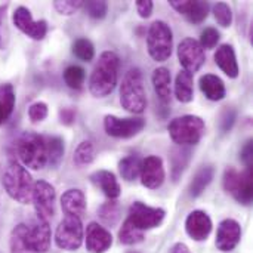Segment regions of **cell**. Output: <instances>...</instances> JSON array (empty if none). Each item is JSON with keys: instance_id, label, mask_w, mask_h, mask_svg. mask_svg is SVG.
<instances>
[{"instance_id": "obj_1", "label": "cell", "mask_w": 253, "mask_h": 253, "mask_svg": "<svg viewBox=\"0 0 253 253\" xmlns=\"http://www.w3.org/2000/svg\"><path fill=\"white\" fill-rule=\"evenodd\" d=\"M117 77H119V56L111 50L102 52L89 79L90 93L95 98L108 96L117 84Z\"/></svg>"}, {"instance_id": "obj_2", "label": "cell", "mask_w": 253, "mask_h": 253, "mask_svg": "<svg viewBox=\"0 0 253 253\" xmlns=\"http://www.w3.org/2000/svg\"><path fill=\"white\" fill-rule=\"evenodd\" d=\"M1 184L10 199L21 205H27L31 202L33 196V181L27 169L18 163L16 160H9L4 168Z\"/></svg>"}, {"instance_id": "obj_3", "label": "cell", "mask_w": 253, "mask_h": 253, "mask_svg": "<svg viewBox=\"0 0 253 253\" xmlns=\"http://www.w3.org/2000/svg\"><path fill=\"white\" fill-rule=\"evenodd\" d=\"M120 104L125 110L141 114L147 108V95L139 68H130L120 84Z\"/></svg>"}, {"instance_id": "obj_4", "label": "cell", "mask_w": 253, "mask_h": 253, "mask_svg": "<svg viewBox=\"0 0 253 253\" xmlns=\"http://www.w3.org/2000/svg\"><path fill=\"white\" fill-rule=\"evenodd\" d=\"M172 141L178 145H196L205 135L206 125L203 119L193 114H185L173 119L168 126Z\"/></svg>"}, {"instance_id": "obj_5", "label": "cell", "mask_w": 253, "mask_h": 253, "mask_svg": "<svg viewBox=\"0 0 253 253\" xmlns=\"http://www.w3.org/2000/svg\"><path fill=\"white\" fill-rule=\"evenodd\" d=\"M16 154L24 166L34 170L43 169L47 163L44 138L33 132L22 133L16 142Z\"/></svg>"}, {"instance_id": "obj_6", "label": "cell", "mask_w": 253, "mask_h": 253, "mask_svg": "<svg viewBox=\"0 0 253 253\" xmlns=\"http://www.w3.org/2000/svg\"><path fill=\"white\" fill-rule=\"evenodd\" d=\"M147 46L150 56L157 62H165L172 55L173 34L165 21H154L150 25L147 36Z\"/></svg>"}, {"instance_id": "obj_7", "label": "cell", "mask_w": 253, "mask_h": 253, "mask_svg": "<svg viewBox=\"0 0 253 253\" xmlns=\"http://www.w3.org/2000/svg\"><path fill=\"white\" fill-rule=\"evenodd\" d=\"M252 169L239 172L234 168H227L224 172V188L239 203L249 206L252 203Z\"/></svg>"}, {"instance_id": "obj_8", "label": "cell", "mask_w": 253, "mask_h": 253, "mask_svg": "<svg viewBox=\"0 0 253 253\" xmlns=\"http://www.w3.org/2000/svg\"><path fill=\"white\" fill-rule=\"evenodd\" d=\"M165 215L166 212L160 208H151V206H147L145 203L135 202L129 208V215L126 221L130 225H133L136 230L144 233L145 230H153L159 227L163 222Z\"/></svg>"}, {"instance_id": "obj_9", "label": "cell", "mask_w": 253, "mask_h": 253, "mask_svg": "<svg viewBox=\"0 0 253 253\" xmlns=\"http://www.w3.org/2000/svg\"><path fill=\"white\" fill-rule=\"evenodd\" d=\"M55 242L62 251H77L83 243L82 219L76 216H65L56 228Z\"/></svg>"}, {"instance_id": "obj_10", "label": "cell", "mask_w": 253, "mask_h": 253, "mask_svg": "<svg viewBox=\"0 0 253 253\" xmlns=\"http://www.w3.org/2000/svg\"><path fill=\"white\" fill-rule=\"evenodd\" d=\"M55 188L46 181H37L33 185L31 200L37 213V219L49 222L55 215Z\"/></svg>"}, {"instance_id": "obj_11", "label": "cell", "mask_w": 253, "mask_h": 253, "mask_svg": "<svg viewBox=\"0 0 253 253\" xmlns=\"http://www.w3.org/2000/svg\"><path fill=\"white\" fill-rule=\"evenodd\" d=\"M178 58H179L181 65L184 67V71H188L191 74L199 71L206 61L205 49L200 46L197 40L191 37H187L179 43Z\"/></svg>"}, {"instance_id": "obj_12", "label": "cell", "mask_w": 253, "mask_h": 253, "mask_svg": "<svg viewBox=\"0 0 253 253\" xmlns=\"http://www.w3.org/2000/svg\"><path fill=\"white\" fill-rule=\"evenodd\" d=\"M145 127L144 119H119L116 116H105L104 129L113 138H132Z\"/></svg>"}, {"instance_id": "obj_13", "label": "cell", "mask_w": 253, "mask_h": 253, "mask_svg": "<svg viewBox=\"0 0 253 253\" xmlns=\"http://www.w3.org/2000/svg\"><path fill=\"white\" fill-rule=\"evenodd\" d=\"M12 21L19 31H22L33 40H42V39H44V36L47 33L46 21H43V19L34 21L31 16V12L25 6H19L15 9Z\"/></svg>"}, {"instance_id": "obj_14", "label": "cell", "mask_w": 253, "mask_h": 253, "mask_svg": "<svg viewBox=\"0 0 253 253\" xmlns=\"http://www.w3.org/2000/svg\"><path fill=\"white\" fill-rule=\"evenodd\" d=\"M141 182L144 187L150 190H156L162 187L165 182V168L163 162L157 156H148L141 162V170H139Z\"/></svg>"}, {"instance_id": "obj_15", "label": "cell", "mask_w": 253, "mask_h": 253, "mask_svg": "<svg viewBox=\"0 0 253 253\" xmlns=\"http://www.w3.org/2000/svg\"><path fill=\"white\" fill-rule=\"evenodd\" d=\"M50 248V227L49 222L37 219V222L27 231V249L33 253H46Z\"/></svg>"}, {"instance_id": "obj_16", "label": "cell", "mask_w": 253, "mask_h": 253, "mask_svg": "<svg viewBox=\"0 0 253 253\" xmlns=\"http://www.w3.org/2000/svg\"><path fill=\"white\" fill-rule=\"evenodd\" d=\"M242 239V227L234 219H224L216 233V248L222 252H231Z\"/></svg>"}, {"instance_id": "obj_17", "label": "cell", "mask_w": 253, "mask_h": 253, "mask_svg": "<svg viewBox=\"0 0 253 253\" xmlns=\"http://www.w3.org/2000/svg\"><path fill=\"white\" fill-rule=\"evenodd\" d=\"M185 231L194 242H203L212 233V221L203 211H194L185 221Z\"/></svg>"}, {"instance_id": "obj_18", "label": "cell", "mask_w": 253, "mask_h": 253, "mask_svg": "<svg viewBox=\"0 0 253 253\" xmlns=\"http://www.w3.org/2000/svg\"><path fill=\"white\" fill-rule=\"evenodd\" d=\"M113 245V237L108 230L96 222H90L86 228V249L90 253L107 252Z\"/></svg>"}, {"instance_id": "obj_19", "label": "cell", "mask_w": 253, "mask_h": 253, "mask_svg": "<svg viewBox=\"0 0 253 253\" xmlns=\"http://www.w3.org/2000/svg\"><path fill=\"white\" fill-rule=\"evenodd\" d=\"M169 3L176 12L182 13L190 22H194V24H199V22L205 21L208 18V13H209V3L208 1H200V0L199 1L170 0Z\"/></svg>"}, {"instance_id": "obj_20", "label": "cell", "mask_w": 253, "mask_h": 253, "mask_svg": "<svg viewBox=\"0 0 253 253\" xmlns=\"http://www.w3.org/2000/svg\"><path fill=\"white\" fill-rule=\"evenodd\" d=\"M61 206L67 216L82 218L86 211V197L82 190H67L61 197Z\"/></svg>"}, {"instance_id": "obj_21", "label": "cell", "mask_w": 253, "mask_h": 253, "mask_svg": "<svg viewBox=\"0 0 253 253\" xmlns=\"http://www.w3.org/2000/svg\"><path fill=\"white\" fill-rule=\"evenodd\" d=\"M90 181L110 199L116 200L122 194V188L119 181L116 179V175L108 170H98L90 175Z\"/></svg>"}, {"instance_id": "obj_22", "label": "cell", "mask_w": 253, "mask_h": 253, "mask_svg": "<svg viewBox=\"0 0 253 253\" xmlns=\"http://www.w3.org/2000/svg\"><path fill=\"white\" fill-rule=\"evenodd\" d=\"M215 62L228 77L236 79L239 76V64H237L234 47L231 44H221L216 49Z\"/></svg>"}, {"instance_id": "obj_23", "label": "cell", "mask_w": 253, "mask_h": 253, "mask_svg": "<svg viewBox=\"0 0 253 253\" xmlns=\"http://www.w3.org/2000/svg\"><path fill=\"white\" fill-rule=\"evenodd\" d=\"M200 89L205 93V96L211 101H221L224 99L227 90L225 84L221 80V77L215 74H205L200 77Z\"/></svg>"}, {"instance_id": "obj_24", "label": "cell", "mask_w": 253, "mask_h": 253, "mask_svg": "<svg viewBox=\"0 0 253 253\" xmlns=\"http://www.w3.org/2000/svg\"><path fill=\"white\" fill-rule=\"evenodd\" d=\"M153 86L163 104L170 102V71L165 67H159L153 71Z\"/></svg>"}, {"instance_id": "obj_25", "label": "cell", "mask_w": 253, "mask_h": 253, "mask_svg": "<svg viewBox=\"0 0 253 253\" xmlns=\"http://www.w3.org/2000/svg\"><path fill=\"white\" fill-rule=\"evenodd\" d=\"M193 74L188 71H179L175 79V95L178 101L181 102H190L193 101Z\"/></svg>"}, {"instance_id": "obj_26", "label": "cell", "mask_w": 253, "mask_h": 253, "mask_svg": "<svg viewBox=\"0 0 253 253\" xmlns=\"http://www.w3.org/2000/svg\"><path fill=\"white\" fill-rule=\"evenodd\" d=\"M215 175V170L212 166H205L202 168L193 178L191 184H190V196L191 197H199L203 194V191L208 188V185L212 182Z\"/></svg>"}, {"instance_id": "obj_27", "label": "cell", "mask_w": 253, "mask_h": 253, "mask_svg": "<svg viewBox=\"0 0 253 253\" xmlns=\"http://www.w3.org/2000/svg\"><path fill=\"white\" fill-rule=\"evenodd\" d=\"M15 107V90L13 86L6 83L0 84V125L9 120Z\"/></svg>"}, {"instance_id": "obj_28", "label": "cell", "mask_w": 253, "mask_h": 253, "mask_svg": "<svg viewBox=\"0 0 253 253\" xmlns=\"http://www.w3.org/2000/svg\"><path fill=\"white\" fill-rule=\"evenodd\" d=\"M46 142V156L50 168H58L64 159V141L59 136H49Z\"/></svg>"}, {"instance_id": "obj_29", "label": "cell", "mask_w": 253, "mask_h": 253, "mask_svg": "<svg viewBox=\"0 0 253 253\" xmlns=\"http://www.w3.org/2000/svg\"><path fill=\"white\" fill-rule=\"evenodd\" d=\"M141 159L138 156H127L120 160L119 163V170L123 179L126 181H135L139 176L141 170Z\"/></svg>"}, {"instance_id": "obj_30", "label": "cell", "mask_w": 253, "mask_h": 253, "mask_svg": "<svg viewBox=\"0 0 253 253\" xmlns=\"http://www.w3.org/2000/svg\"><path fill=\"white\" fill-rule=\"evenodd\" d=\"M27 231H28V227L24 225V224H19L12 230L10 240H9L10 253H28V249H27Z\"/></svg>"}, {"instance_id": "obj_31", "label": "cell", "mask_w": 253, "mask_h": 253, "mask_svg": "<svg viewBox=\"0 0 253 253\" xmlns=\"http://www.w3.org/2000/svg\"><path fill=\"white\" fill-rule=\"evenodd\" d=\"M95 159V147L92 141H82L74 151V163L82 168L90 165Z\"/></svg>"}, {"instance_id": "obj_32", "label": "cell", "mask_w": 253, "mask_h": 253, "mask_svg": "<svg viewBox=\"0 0 253 253\" xmlns=\"http://www.w3.org/2000/svg\"><path fill=\"white\" fill-rule=\"evenodd\" d=\"M119 240L123 245L132 246V245H138L144 240V233L136 230L133 225H130L127 221L123 222L120 231H119Z\"/></svg>"}, {"instance_id": "obj_33", "label": "cell", "mask_w": 253, "mask_h": 253, "mask_svg": "<svg viewBox=\"0 0 253 253\" xmlns=\"http://www.w3.org/2000/svg\"><path fill=\"white\" fill-rule=\"evenodd\" d=\"M64 82L71 89H80L84 83V70L79 65H70L64 71Z\"/></svg>"}, {"instance_id": "obj_34", "label": "cell", "mask_w": 253, "mask_h": 253, "mask_svg": "<svg viewBox=\"0 0 253 253\" xmlns=\"http://www.w3.org/2000/svg\"><path fill=\"white\" fill-rule=\"evenodd\" d=\"M188 160H190V151L188 150L179 148V150L173 151V156H172V176H173V181H178V178L182 175L184 169L188 165Z\"/></svg>"}, {"instance_id": "obj_35", "label": "cell", "mask_w": 253, "mask_h": 253, "mask_svg": "<svg viewBox=\"0 0 253 253\" xmlns=\"http://www.w3.org/2000/svg\"><path fill=\"white\" fill-rule=\"evenodd\" d=\"M99 218L107 224V225H116L120 219V205L117 202H108L104 203L99 208Z\"/></svg>"}, {"instance_id": "obj_36", "label": "cell", "mask_w": 253, "mask_h": 253, "mask_svg": "<svg viewBox=\"0 0 253 253\" xmlns=\"http://www.w3.org/2000/svg\"><path fill=\"white\" fill-rule=\"evenodd\" d=\"M73 53L82 61H92L95 56V47L87 39H77L73 43Z\"/></svg>"}, {"instance_id": "obj_37", "label": "cell", "mask_w": 253, "mask_h": 253, "mask_svg": "<svg viewBox=\"0 0 253 253\" xmlns=\"http://www.w3.org/2000/svg\"><path fill=\"white\" fill-rule=\"evenodd\" d=\"M213 15H215V19L216 22L221 25V27H230L231 22H233V10L231 7L224 3V1H219L213 6Z\"/></svg>"}, {"instance_id": "obj_38", "label": "cell", "mask_w": 253, "mask_h": 253, "mask_svg": "<svg viewBox=\"0 0 253 253\" xmlns=\"http://www.w3.org/2000/svg\"><path fill=\"white\" fill-rule=\"evenodd\" d=\"M82 7H84L86 13L90 18H93V19H102V18H105V15L108 12V4L104 0H99V1H95V0H92V1H83V6Z\"/></svg>"}, {"instance_id": "obj_39", "label": "cell", "mask_w": 253, "mask_h": 253, "mask_svg": "<svg viewBox=\"0 0 253 253\" xmlns=\"http://www.w3.org/2000/svg\"><path fill=\"white\" fill-rule=\"evenodd\" d=\"M218 42H219V31L216 28L209 27V28H205L202 31L199 43L203 49H213Z\"/></svg>"}, {"instance_id": "obj_40", "label": "cell", "mask_w": 253, "mask_h": 253, "mask_svg": "<svg viewBox=\"0 0 253 253\" xmlns=\"http://www.w3.org/2000/svg\"><path fill=\"white\" fill-rule=\"evenodd\" d=\"M28 117L33 123H40L47 117V105L42 101L34 102L28 108Z\"/></svg>"}, {"instance_id": "obj_41", "label": "cell", "mask_w": 253, "mask_h": 253, "mask_svg": "<svg viewBox=\"0 0 253 253\" xmlns=\"http://www.w3.org/2000/svg\"><path fill=\"white\" fill-rule=\"evenodd\" d=\"M82 6H83V1H80V0H77V1H71V0H67V1L56 0V1H53V7L61 15H67V16H70L74 12H77Z\"/></svg>"}, {"instance_id": "obj_42", "label": "cell", "mask_w": 253, "mask_h": 253, "mask_svg": "<svg viewBox=\"0 0 253 253\" xmlns=\"http://www.w3.org/2000/svg\"><path fill=\"white\" fill-rule=\"evenodd\" d=\"M234 120H236V111L227 108V110L224 111L222 117H221V129H222V132H228V130L233 127Z\"/></svg>"}, {"instance_id": "obj_43", "label": "cell", "mask_w": 253, "mask_h": 253, "mask_svg": "<svg viewBox=\"0 0 253 253\" xmlns=\"http://www.w3.org/2000/svg\"><path fill=\"white\" fill-rule=\"evenodd\" d=\"M135 4H136V10H138L141 18H148L153 13L154 4H153L151 0H138Z\"/></svg>"}, {"instance_id": "obj_44", "label": "cell", "mask_w": 253, "mask_h": 253, "mask_svg": "<svg viewBox=\"0 0 253 253\" xmlns=\"http://www.w3.org/2000/svg\"><path fill=\"white\" fill-rule=\"evenodd\" d=\"M59 120H61V123L65 125V126L73 125L74 120H76V111H74V108H68V107H67V108L59 110Z\"/></svg>"}, {"instance_id": "obj_45", "label": "cell", "mask_w": 253, "mask_h": 253, "mask_svg": "<svg viewBox=\"0 0 253 253\" xmlns=\"http://www.w3.org/2000/svg\"><path fill=\"white\" fill-rule=\"evenodd\" d=\"M252 156H253V144L252 141H249L243 151H242V160L246 165V169H252Z\"/></svg>"}, {"instance_id": "obj_46", "label": "cell", "mask_w": 253, "mask_h": 253, "mask_svg": "<svg viewBox=\"0 0 253 253\" xmlns=\"http://www.w3.org/2000/svg\"><path fill=\"white\" fill-rule=\"evenodd\" d=\"M6 10H7V4L0 6V49L3 47V24H4Z\"/></svg>"}, {"instance_id": "obj_47", "label": "cell", "mask_w": 253, "mask_h": 253, "mask_svg": "<svg viewBox=\"0 0 253 253\" xmlns=\"http://www.w3.org/2000/svg\"><path fill=\"white\" fill-rule=\"evenodd\" d=\"M170 253H191L188 246L184 245V243H176L172 249H170Z\"/></svg>"}, {"instance_id": "obj_48", "label": "cell", "mask_w": 253, "mask_h": 253, "mask_svg": "<svg viewBox=\"0 0 253 253\" xmlns=\"http://www.w3.org/2000/svg\"><path fill=\"white\" fill-rule=\"evenodd\" d=\"M127 253H138V252H127Z\"/></svg>"}]
</instances>
